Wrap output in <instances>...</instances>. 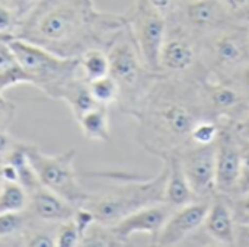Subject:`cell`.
Returning <instances> with one entry per match:
<instances>
[{"mask_svg": "<svg viewBox=\"0 0 249 247\" xmlns=\"http://www.w3.org/2000/svg\"><path fill=\"white\" fill-rule=\"evenodd\" d=\"M124 25V15L102 12L93 0H42L22 20L13 38L77 58L90 48L107 51Z\"/></svg>", "mask_w": 249, "mask_h": 247, "instance_id": "obj_1", "label": "cell"}, {"mask_svg": "<svg viewBox=\"0 0 249 247\" xmlns=\"http://www.w3.org/2000/svg\"><path fill=\"white\" fill-rule=\"evenodd\" d=\"M203 79L162 74L153 83L133 116L136 138L147 153L160 160L178 153L190 141L194 124L210 116L200 92Z\"/></svg>", "mask_w": 249, "mask_h": 247, "instance_id": "obj_2", "label": "cell"}, {"mask_svg": "<svg viewBox=\"0 0 249 247\" xmlns=\"http://www.w3.org/2000/svg\"><path fill=\"white\" fill-rule=\"evenodd\" d=\"M111 178L115 183L90 192L85 204L99 224L111 227L146 205L163 202L166 182V166L163 163L160 172L153 178L134 172H111Z\"/></svg>", "mask_w": 249, "mask_h": 247, "instance_id": "obj_3", "label": "cell"}, {"mask_svg": "<svg viewBox=\"0 0 249 247\" xmlns=\"http://www.w3.org/2000/svg\"><path fill=\"white\" fill-rule=\"evenodd\" d=\"M109 76L118 84L117 108L121 114L134 116L153 83L162 76L147 67L127 28H121L107 48Z\"/></svg>", "mask_w": 249, "mask_h": 247, "instance_id": "obj_4", "label": "cell"}, {"mask_svg": "<svg viewBox=\"0 0 249 247\" xmlns=\"http://www.w3.org/2000/svg\"><path fill=\"white\" fill-rule=\"evenodd\" d=\"M9 44L26 73L28 84L35 86L50 99L63 100L69 89L82 77L79 57H61L20 38H10Z\"/></svg>", "mask_w": 249, "mask_h": 247, "instance_id": "obj_5", "label": "cell"}, {"mask_svg": "<svg viewBox=\"0 0 249 247\" xmlns=\"http://www.w3.org/2000/svg\"><path fill=\"white\" fill-rule=\"evenodd\" d=\"M25 151L44 188L76 207L88 202L90 192L79 179V173L74 167V150H67L60 154H47L38 146L26 143Z\"/></svg>", "mask_w": 249, "mask_h": 247, "instance_id": "obj_6", "label": "cell"}, {"mask_svg": "<svg viewBox=\"0 0 249 247\" xmlns=\"http://www.w3.org/2000/svg\"><path fill=\"white\" fill-rule=\"evenodd\" d=\"M201 61L210 77L232 80L249 61L247 26L231 23L203 36Z\"/></svg>", "mask_w": 249, "mask_h": 247, "instance_id": "obj_7", "label": "cell"}, {"mask_svg": "<svg viewBox=\"0 0 249 247\" xmlns=\"http://www.w3.org/2000/svg\"><path fill=\"white\" fill-rule=\"evenodd\" d=\"M159 73L191 79L209 76L201 61V38L174 16H168L166 35L159 54Z\"/></svg>", "mask_w": 249, "mask_h": 247, "instance_id": "obj_8", "label": "cell"}, {"mask_svg": "<svg viewBox=\"0 0 249 247\" xmlns=\"http://www.w3.org/2000/svg\"><path fill=\"white\" fill-rule=\"evenodd\" d=\"M123 15L142 58L149 68L159 73V54L166 35L168 17L147 0H134Z\"/></svg>", "mask_w": 249, "mask_h": 247, "instance_id": "obj_9", "label": "cell"}, {"mask_svg": "<svg viewBox=\"0 0 249 247\" xmlns=\"http://www.w3.org/2000/svg\"><path fill=\"white\" fill-rule=\"evenodd\" d=\"M187 181L200 201H212L216 189V143L194 144L188 141L178 153Z\"/></svg>", "mask_w": 249, "mask_h": 247, "instance_id": "obj_10", "label": "cell"}, {"mask_svg": "<svg viewBox=\"0 0 249 247\" xmlns=\"http://www.w3.org/2000/svg\"><path fill=\"white\" fill-rule=\"evenodd\" d=\"M200 92L210 116L222 124H235L249 109V100L232 80L204 77Z\"/></svg>", "mask_w": 249, "mask_h": 247, "instance_id": "obj_11", "label": "cell"}, {"mask_svg": "<svg viewBox=\"0 0 249 247\" xmlns=\"http://www.w3.org/2000/svg\"><path fill=\"white\" fill-rule=\"evenodd\" d=\"M242 159L241 135L232 124H222L216 140V189L219 195L231 198L236 192Z\"/></svg>", "mask_w": 249, "mask_h": 247, "instance_id": "obj_12", "label": "cell"}, {"mask_svg": "<svg viewBox=\"0 0 249 247\" xmlns=\"http://www.w3.org/2000/svg\"><path fill=\"white\" fill-rule=\"evenodd\" d=\"M210 201H194L175 208L152 246L175 247L196 240L201 233Z\"/></svg>", "mask_w": 249, "mask_h": 247, "instance_id": "obj_13", "label": "cell"}, {"mask_svg": "<svg viewBox=\"0 0 249 247\" xmlns=\"http://www.w3.org/2000/svg\"><path fill=\"white\" fill-rule=\"evenodd\" d=\"M169 16L181 20L200 38L233 23L217 0H178Z\"/></svg>", "mask_w": 249, "mask_h": 247, "instance_id": "obj_14", "label": "cell"}, {"mask_svg": "<svg viewBox=\"0 0 249 247\" xmlns=\"http://www.w3.org/2000/svg\"><path fill=\"white\" fill-rule=\"evenodd\" d=\"M174 210L166 202H156L131 213L111 227L125 242H130L136 234H147L152 242L150 245H153Z\"/></svg>", "mask_w": 249, "mask_h": 247, "instance_id": "obj_15", "label": "cell"}, {"mask_svg": "<svg viewBox=\"0 0 249 247\" xmlns=\"http://www.w3.org/2000/svg\"><path fill=\"white\" fill-rule=\"evenodd\" d=\"M76 205L64 198L48 191L42 185L28 194V204L25 210L28 214L47 224H61L70 221L76 213Z\"/></svg>", "mask_w": 249, "mask_h": 247, "instance_id": "obj_16", "label": "cell"}, {"mask_svg": "<svg viewBox=\"0 0 249 247\" xmlns=\"http://www.w3.org/2000/svg\"><path fill=\"white\" fill-rule=\"evenodd\" d=\"M203 234L210 242H213V245L225 247L235 246L236 221L226 197L217 194L210 201L203 224Z\"/></svg>", "mask_w": 249, "mask_h": 247, "instance_id": "obj_17", "label": "cell"}, {"mask_svg": "<svg viewBox=\"0 0 249 247\" xmlns=\"http://www.w3.org/2000/svg\"><path fill=\"white\" fill-rule=\"evenodd\" d=\"M162 163L166 166L163 202L169 204L172 208H179L190 202L200 201L187 181V176L181 167L178 156L177 154L166 156L165 159H162Z\"/></svg>", "mask_w": 249, "mask_h": 247, "instance_id": "obj_18", "label": "cell"}, {"mask_svg": "<svg viewBox=\"0 0 249 247\" xmlns=\"http://www.w3.org/2000/svg\"><path fill=\"white\" fill-rule=\"evenodd\" d=\"M82 135L95 143H108L111 140L109 131V108L95 106L74 119Z\"/></svg>", "mask_w": 249, "mask_h": 247, "instance_id": "obj_19", "label": "cell"}, {"mask_svg": "<svg viewBox=\"0 0 249 247\" xmlns=\"http://www.w3.org/2000/svg\"><path fill=\"white\" fill-rule=\"evenodd\" d=\"M18 84H28L26 73L19 64L9 39L0 38V93L3 95Z\"/></svg>", "mask_w": 249, "mask_h": 247, "instance_id": "obj_20", "label": "cell"}, {"mask_svg": "<svg viewBox=\"0 0 249 247\" xmlns=\"http://www.w3.org/2000/svg\"><path fill=\"white\" fill-rule=\"evenodd\" d=\"M79 70L82 77L89 83L109 74L108 54L102 48H90L79 57Z\"/></svg>", "mask_w": 249, "mask_h": 247, "instance_id": "obj_21", "label": "cell"}, {"mask_svg": "<svg viewBox=\"0 0 249 247\" xmlns=\"http://www.w3.org/2000/svg\"><path fill=\"white\" fill-rule=\"evenodd\" d=\"M31 221L32 217L26 210L0 213V246H7L19 233L28 227Z\"/></svg>", "mask_w": 249, "mask_h": 247, "instance_id": "obj_22", "label": "cell"}, {"mask_svg": "<svg viewBox=\"0 0 249 247\" xmlns=\"http://www.w3.org/2000/svg\"><path fill=\"white\" fill-rule=\"evenodd\" d=\"M80 246L88 247H123L128 246V242L123 240L109 226L93 223L83 236Z\"/></svg>", "mask_w": 249, "mask_h": 247, "instance_id": "obj_23", "label": "cell"}, {"mask_svg": "<svg viewBox=\"0 0 249 247\" xmlns=\"http://www.w3.org/2000/svg\"><path fill=\"white\" fill-rule=\"evenodd\" d=\"M88 87H89V92H90V95H92V98L95 99L96 103H99L102 106H107V108H111V106L117 105L120 90H118L117 82L109 74L105 76V77L89 82Z\"/></svg>", "mask_w": 249, "mask_h": 247, "instance_id": "obj_24", "label": "cell"}, {"mask_svg": "<svg viewBox=\"0 0 249 247\" xmlns=\"http://www.w3.org/2000/svg\"><path fill=\"white\" fill-rule=\"evenodd\" d=\"M28 204V192L16 182H4L0 189V213L22 211Z\"/></svg>", "mask_w": 249, "mask_h": 247, "instance_id": "obj_25", "label": "cell"}, {"mask_svg": "<svg viewBox=\"0 0 249 247\" xmlns=\"http://www.w3.org/2000/svg\"><path fill=\"white\" fill-rule=\"evenodd\" d=\"M220 130H222L220 121H217L212 116L200 118L191 130L190 141L194 144H203V146L214 144L220 134Z\"/></svg>", "mask_w": 249, "mask_h": 247, "instance_id": "obj_26", "label": "cell"}, {"mask_svg": "<svg viewBox=\"0 0 249 247\" xmlns=\"http://www.w3.org/2000/svg\"><path fill=\"white\" fill-rule=\"evenodd\" d=\"M231 20L241 26L249 25V0H217Z\"/></svg>", "mask_w": 249, "mask_h": 247, "instance_id": "obj_27", "label": "cell"}, {"mask_svg": "<svg viewBox=\"0 0 249 247\" xmlns=\"http://www.w3.org/2000/svg\"><path fill=\"white\" fill-rule=\"evenodd\" d=\"M55 245L57 247H79L82 245V234L73 218L58 226L55 234Z\"/></svg>", "mask_w": 249, "mask_h": 247, "instance_id": "obj_28", "label": "cell"}, {"mask_svg": "<svg viewBox=\"0 0 249 247\" xmlns=\"http://www.w3.org/2000/svg\"><path fill=\"white\" fill-rule=\"evenodd\" d=\"M236 224H249V191L228 198Z\"/></svg>", "mask_w": 249, "mask_h": 247, "instance_id": "obj_29", "label": "cell"}, {"mask_svg": "<svg viewBox=\"0 0 249 247\" xmlns=\"http://www.w3.org/2000/svg\"><path fill=\"white\" fill-rule=\"evenodd\" d=\"M19 25L20 20L18 19V16L6 4L0 1V38H13Z\"/></svg>", "mask_w": 249, "mask_h": 247, "instance_id": "obj_30", "label": "cell"}, {"mask_svg": "<svg viewBox=\"0 0 249 247\" xmlns=\"http://www.w3.org/2000/svg\"><path fill=\"white\" fill-rule=\"evenodd\" d=\"M241 143H242L241 173H239V181H238V186H236L235 195L242 194L245 191H249V141H247L245 138L241 137Z\"/></svg>", "mask_w": 249, "mask_h": 247, "instance_id": "obj_31", "label": "cell"}, {"mask_svg": "<svg viewBox=\"0 0 249 247\" xmlns=\"http://www.w3.org/2000/svg\"><path fill=\"white\" fill-rule=\"evenodd\" d=\"M3 4H6L16 16H18V19L20 20V23H22V20H25L28 16H29V13L42 1V0H0Z\"/></svg>", "mask_w": 249, "mask_h": 247, "instance_id": "obj_32", "label": "cell"}, {"mask_svg": "<svg viewBox=\"0 0 249 247\" xmlns=\"http://www.w3.org/2000/svg\"><path fill=\"white\" fill-rule=\"evenodd\" d=\"M16 115L15 103L6 100L3 96L0 98V130H9Z\"/></svg>", "mask_w": 249, "mask_h": 247, "instance_id": "obj_33", "label": "cell"}, {"mask_svg": "<svg viewBox=\"0 0 249 247\" xmlns=\"http://www.w3.org/2000/svg\"><path fill=\"white\" fill-rule=\"evenodd\" d=\"M22 144L23 141L15 138L12 134H9L7 130H0V157L9 156L13 150H16Z\"/></svg>", "mask_w": 249, "mask_h": 247, "instance_id": "obj_34", "label": "cell"}, {"mask_svg": "<svg viewBox=\"0 0 249 247\" xmlns=\"http://www.w3.org/2000/svg\"><path fill=\"white\" fill-rule=\"evenodd\" d=\"M232 82H235V84L241 89V92L249 100V61L238 71V74L232 79Z\"/></svg>", "mask_w": 249, "mask_h": 247, "instance_id": "obj_35", "label": "cell"}, {"mask_svg": "<svg viewBox=\"0 0 249 247\" xmlns=\"http://www.w3.org/2000/svg\"><path fill=\"white\" fill-rule=\"evenodd\" d=\"M235 246L249 247V224H236Z\"/></svg>", "mask_w": 249, "mask_h": 247, "instance_id": "obj_36", "label": "cell"}, {"mask_svg": "<svg viewBox=\"0 0 249 247\" xmlns=\"http://www.w3.org/2000/svg\"><path fill=\"white\" fill-rule=\"evenodd\" d=\"M153 7H156L160 13H163L166 17L174 12L178 0H147Z\"/></svg>", "mask_w": 249, "mask_h": 247, "instance_id": "obj_37", "label": "cell"}, {"mask_svg": "<svg viewBox=\"0 0 249 247\" xmlns=\"http://www.w3.org/2000/svg\"><path fill=\"white\" fill-rule=\"evenodd\" d=\"M232 125L235 127V130L238 131V134L242 138H245L247 141H249V109Z\"/></svg>", "mask_w": 249, "mask_h": 247, "instance_id": "obj_38", "label": "cell"}, {"mask_svg": "<svg viewBox=\"0 0 249 247\" xmlns=\"http://www.w3.org/2000/svg\"><path fill=\"white\" fill-rule=\"evenodd\" d=\"M3 159L4 157H0V189H1V186H3V178H1V163H3Z\"/></svg>", "mask_w": 249, "mask_h": 247, "instance_id": "obj_39", "label": "cell"}, {"mask_svg": "<svg viewBox=\"0 0 249 247\" xmlns=\"http://www.w3.org/2000/svg\"><path fill=\"white\" fill-rule=\"evenodd\" d=\"M247 33H248V39H249V25L247 26Z\"/></svg>", "mask_w": 249, "mask_h": 247, "instance_id": "obj_40", "label": "cell"}, {"mask_svg": "<svg viewBox=\"0 0 249 247\" xmlns=\"http://www.w3.org/2000/svg\"><path fill=\"white\" fill-rule=\"evenodd\" d=\"M1 96H3V95H1V93H0V98H1Z\"/></svg>", "mask_w": 249, "mask_h": 247, "instance_id": "obj_41", "label": "cell"}]
</instances>
